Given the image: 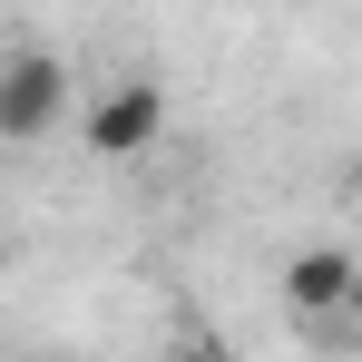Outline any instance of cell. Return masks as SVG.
I'll list each match as a JSON object with an SVG mask.
<instances>
[{
    "label": "cell",
    "mask_w": 362,
    "mask_h": 362,
    "mask_svg": "<svg viewBox=\"0 0 362 362\" xmlns=\"http://www.w3.org/2000/svg\"><path fill=\"white\" fill-rule=\"evenodd\" d=\"M177 362H235V343H216V333H196V343H186Z\"/></svg>",
    "instance_id": "cell-4"
},
{
    "label": "cell",
    "mask_w": 362,
    "mask_h": 362,
    "mask_svg": "<svg viewBox=\"0 0 362 362\" xmlns=\"http://www.w3.org/2000/svg\"><path fill=\"white\" fill-rule=\"evenodd\" d=\"M69 118V69L49 49H20V59H0V137L10 147H30V137H49Z\"/></svg>",
    "instance_id": "cell-2"
},
{
    "label": "cell",
    "mask_w": 362,
    "mask_h": 362,
    "mask_svg": "<svg viewBox=\"0 0 362 362\" xmlns=\"http://www.w3.org/2000/svg\"><path fill=\"white\" fill-rule=\"evenodd\" d=\"M88 157H108V167H127V157H147L157 137H167V88L147 78V69H127V78H108L98 98H88Z\"/></svg>",
    "instance_id": "cell-1"
},
{
    "label": "cell",
    "mask_w": 362,
    "mask_h": 362,
    "mask_svg": "<svg viewBox=\"0 0 362 362\" xmlns=\"http://www.w3.org/2000/svg\"><path fill=\"white\" fill-rule=\"evenodd\" d=\"M284 303H294L303 323H333V313H353V303H362V264L343 255V245H313V255L284 264Z\"/></svg>",
    "instance_id": "cell-3"
}]
</instances>
